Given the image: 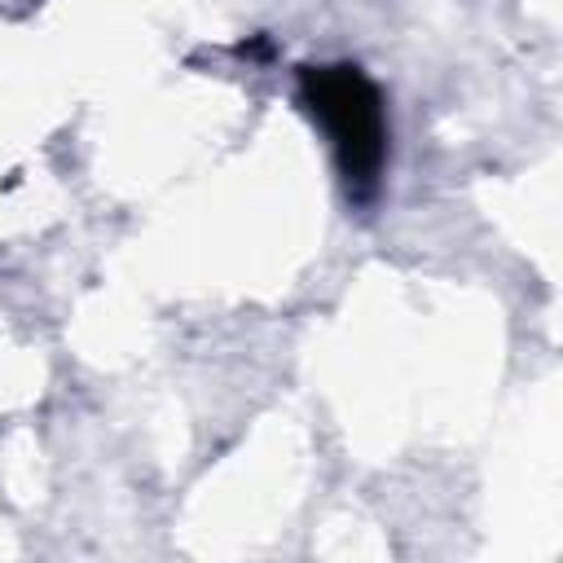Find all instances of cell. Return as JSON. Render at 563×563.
<instances>
[{
    "mask_svg": "<svg viewBox=\"0 0 563 563\" xmlns=\"http://www.w3.org/2000/svg\"><path fill=\"white\" fill-rule=\"evenodd\" d=\"M295 101L321 128L347 202L369 207L383 189L391 154L383 88L356 62H321L295 70Z\"/></svg>",
    "mask_w": 563,
    "mask_h": 563,
    "instance_id": "1",
    "label": "cell"
}]
</instances>
